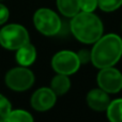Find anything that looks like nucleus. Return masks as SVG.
Wrapping results in <instances>:
<instances>
[{"mask_svg": "<svg viewBox=\"0 0 122 122\" xmlns=\"http://www.w3.org/2000/svg\"><path fill=\"white\" fill-rule=\"evenodd\" d=\"M122 56V40L117 34H107L95 42L91 51V61L99 69L116 64Z\"/></svg>", "mask_w": 122, "mask_h": 122, "instance_id": "nucleus-1", "label": "nucleus"}, {"mask_svg": "<svg viewBox=\"0 0 122 122\" xmlns=\"http://www.w3.org/2000/svg\"><path fill=\"white\" fill-rule=\"evenodd\" d=\"M71 31L78 41L91 44L95 43L102 36L103 24L92 12L77 13L72 18Z\"/></svg>", "mask_w": 122, "mask_h": 122, "instance_id": "nucleus-2", "label": "nucleus"}, {"mask_svg": "<svg viewBox=\"0 0 122 122\" xmlns=\"http://www.w3.org/2000/svg\"><path fill=\"white\" fill-rule=\"evenodd\" d=\"M29 43V33L20 25L11 24L0 30V44L10 51H17Z\"/></svg>", "mask_w": 122, "mask_h": 122, "instance_id": "nucleus-3", "label": "nucleus"}, {"mask_svg": "<svg viewBox=\"0 0 122 122\" xmlns=\"http://www.w3.org/2000/svg\"><path fill=\"white\" fill-rule=\"evenodd\" d=\"M36 28L44 36H55L61 29V20L57 14L49 9H40L34 13Z\"/></svg>", "mask_w": 122, "mask_h": 122, "instance_id": "nucleus-4", "label": "nucleus"}, {"mask_svg": "<svg viewBox=\"0 0 122 122\" xmlns=\"http://www.w3.org/2000/svg\"><path fill=\"white\" fill-rule=\"evenodd\" d=\"M34 82V76L27 67H15L5 75V84L14 91H25L31 88Z\"/></svg>", "mask_w": 122, "mask_h": 122, "instance_id": "nucleus-5", "label": "nucleus"}, {"mask_svg": "<svg viewBox=\"0 0 122 122\" xmlns=\"http://www.w3.org/2000/svg\"><path fill=\"white\" fill-rule=\"evenodd\" d=\"M51 65L58 74L72 75L79 69L80 61L77 54L70 51H62L54 56Z\"/></svg>", "mask_w": 122, "mask_h": 122, "instance_id": "nucleus-6", "label": "nucleus"}, {"mask_svg": "<svg viewBox=\"0 0 122 122\" xmlns=\"http://www.w3.org/2000/svg\"><path fill=\"white\" fill-rule=\"evenodd\" d=\"M97 82L107 93H117L122 89V74L112 66L104 67L97 75Z\"/></svg>", "mask_w": 122, "mask_h": 122, "instance_id": "nucleus-7", "label": "nucleus"}, {"mask_svg": "<svg viewBox=\"0 0 122 122\" xmlns=\"http://www.w3.org/2000/svg\"><path fill=\"white\" fill-rule=\"evenodd\" d=\"M56 103V93L51 88H40L32 94L31 105L36 110H48Z\"/></svg>", "mask_w": 122, "mask_h": 122, "instance_id": "nucleus-8", "label": "nucleus"}, {"mask_svg": "<svg viewBox=\"0 0 122 122\" xmlns=\"http://www.w3.org/2000/svg\"><path fill=\"white\" fill-rule=\"evenodd\" d=\"M87 103L89 107L97 112L107 110L110 104V99L107 92L103 89H92L87 94Z\"/></svg>", "mask_w": 122, "mask_h": 122, "instance_id": "nucleus-9", "label": "nucleus"}, {"mask_svg": "<svg viewBox=\"0 0 122 122\" xmlns=\"http://www.w3.org/2000/svg\"><path fill=\"white\" fill-rule=\"evenodd\" d=\"M36 48L30 44V42L17 49L16 60L23 66H28V65L32 64L34 62V60H36Z\"/></svg>", "mask_w": 122, "mask_h": 122, "instance_id": "nucleus-10", "label": "nucleus"}, {"mask_svg": "<svg viewBox=\"0 0 122 122\" xmlns=\"http://www.w3.org/2000/svg\"><path fill=\"white\" fill-rule=\"evenodd\" d=\"M57 6L61 14L66 17H74L80 10L78 0H57Z\"/></svg>", "mask_w": 122, "mask_h": 122, "instance_id": "nucleus-11", "label": "nucleus"}, {"mask_svg": "<svg viewBox=\"0 0 122 122\" xmlns=\"http://www.w3.org/2000/svg\"><path fill=\"white\" fill-rule=\"evenodd\" d=\"M71 87V82L67 77V75L58 74L57 76L51 79V89L56 93V95H62L67 92V90Z\"/></svg>", "mask_w": 122, "mask_h": 122, "instance_id": "nucleus-12", "label": "nucleus"}, {"mask_svg": "<svg viewBox=\"0 0 122 122\" xmlns=\"http://www.w3.org/2000/svg\"><path fill=\"white\" fill-rule=\"evenodd\" d=\"M107 117L110 122H122V99L110 102L107 108Z\"/></svg>", "mask_w": 122, "mask_h": 122, "instance_id": "nucleus-13", "label": "nucleus"}, {"mask_svg": "<svg viewBox=\"0 0 122 122\" xmlns=\"http://www.w3.org/2000/svg\"><path fill=\"white\" fill-rule=\"evenodd\" d=\"M6 122H33V118L29 112L17 109L11 112Z\"/></svg>", "mask_w": 122, "mask_h": 122, "instance_id": "nucleus-14", "label": "nucleus"}, {"mask_svg": "<svg viewBox=\"0 0 122 122\" xmlns=\"http://www.w3.org/2000/svg\"><path fill=\"white\" fill-rule=\"evenodd\" d=\"M11 112H12L11 103L2 94H0V122L8 121Z\"/></svg>", "mask_w": 122, "mask_h": 122, "instance_id": "nucleus-15", "label": "nucleus"}, {"mask_svg": "<svg viewBox=\"0 0 122 122\" xmlns=\"http://www.w3.org/2000/svg\"><path fill=\"white\" fill-rule=\"evenodd\" d=\"M122 0H97V5L105 12H112L120 8Z\"/></svg>", "mask_w": 122, "mask_h": 122, "instance_id": "nucleus-16", "label": "nucleus"}, {"mask_svg": "<svg viewBox=\"0 0 122 122\" xmlns=\"http://www.w3.org/2000/svg\"><path fill=\"white\" fill-rule=\"evenodd\" d=\"M82 12H93L97 6V0H78Z\"/></svg>", "mask_w": 122, "mask_h": 122, "instance_id": "nucleus-17", "label": "nucleus"}, {"mask_svg": "<svg viewBox=\"0 0 122 122\" xmlns=\"http://www.w3.org/2000/svg\"><path fill=\"white\" fill-rule=\"evenodd\" d=\"M77 56H78V59L80 61V64L81 63H87L91 60V51H89L88 49H81V51H79Z\"/></svg>", "mask_w": 122, "mask_h": 122, "instance_id": "nucleus-18", "label": "nucleus"}, {"mask_svg": "<svg viewBox=\"0 0 122 122\" xmlns=\"http://www.w3.org/2000/svg\"><path fill=\"white\" fill-rule=\"evenodd\" d=\"M9 10L3 5V4L0 3V25L4 24L9 18Z\"/></svg>", "mask_w": 122, "mask_h": 122, "instance_id": "nucleus-19", "label": "nucleus"}, {"mask_svg": "<svg viewBox=\"0 0 122 122\" xmlns=\"http://www.w3.org/2000/svg\"><path fill=\"white\" fill-rule=\"evenodd\" d=\"M0 1H2V0H0Z\"/></svg>", "mask_w": 122, "mask_h": 122, "instance_id": "nucleus-20", "label": "nucleus"}]
</instances>
